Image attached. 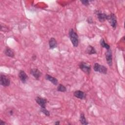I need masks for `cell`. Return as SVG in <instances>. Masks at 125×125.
<instances>
[{"label": "cell", "mask_w": 125, "mask_h": 125, "mask_svg": "<svg viewBox=\"0 0 125 125\" xmlns=\"http://www.w3.org/2000/svg\"><path fill=\"white\" fill-rule=\"evenodd\" d=\"M81 3L84 6H88L89 5V2H90V1L89 0H81Z\"/></svg>", "instance_id": "ffe728a7"}, {"label": "cell", "mask_w": 125, "mask_h": 125, "mask_svg": "<svg viewBox=\"0 0 125 125\" xmlns=\"http://www.w3.org/2000/svg\"><path fill=\"white\" fill-rule=\"evenodd\" d=\"M0 83L2 86L7 87L10 84V80L7 76L1 74L0 76Z\"/></svg>", "instance_id": "8992f818"}, {"label": "cell", "mask_w": 125, "mask_h": 125, "mask_svg": "<svg viewBox=\"0 0 125 125\" xmlns=\"http://www.w3.org/2000/svg\"><path fill=\"white\" fill-rule=\"evenodd\" d=\"M36 58H37L36 55H35V54H33V55H32V59L33 60H35L36 59Z\"/></svg>", "instance_id": "603a6c76"}, {"label": "cell", "mask_w": 125, "mask_h": 125, "mask_svg": "<svg viewBox=\"0 0 125 125\" xmlns=\"http://www.w3.org/2000/svg\"><path fill=\"white\" fill-rule=\"evenodd\" d=\"M9 114L10 115H12L13 114V110H10L9 112Z\"/></svg>", "instance_id": "d4e9b609"}, {"label": "cell", "mask_w": 125, "mask_h": 125, "mask_svg": "<svg viewBox=\"0 0 125 125\" xmlns=\"http://www.w3.org/2000/svg\"><path fill=\"white\" fill-rule=\"evenodd\" d=\"M35 101L37 104L41 106V107H46V104L48 102L46 99L40 96L36 97L35 98Z\"/></svg>", "instance_id": "52a82bcc"}, {"label": "cell", "mask_w": 125, "mask_h": 125, "mask_svg": "<svg viewBox=\"0 0 125 125\" xmlns=\"http://www.w3.org/2000/svg\"><path fill=\"white\" fill-rule=\"evenodd\" d=\"M4 53L6 56L10 58H14L15 56V52L14 50L9 47H6L5 48L4 51Z\"/></svg>", "instance_id": "4fadbf2b"}, {"label": "cell", "mask_w": 125, "mask_h": 125, "mask_svg": "<svg viewBox=\"0 0 125 125\" xmlns=\"http://www.w3.org/2000/svg\"><path fill=\"white\" fill-rule=\"evenodd\" d=\"M80 122L81 124L84 125H87L88 124V122L87 121L85 115L83 113H81L80 116V119H79Z\"/></svg>", "instance_id": "2e32d148"}, {"label": "cell", "mask_w": 125, "mask_h": 125, "mask_svg": "<svg viewBox=\"0 0 125 125\" xmlns=\"http://www.w3.org/2000/svg\"><path fill=\"white\" fill-rule=\"evenodd\" d=\"M100 45H101V47H102L103 48H105L106 50H108V49L110 48V45L108 44H107V43H106V42H105L103 38H102L100 40Z\"/></svg>", "instance_id": "e0dca14e"}, {"label": "cell", "mask_w": 125, "mask_h": 125, "mask_svg": "<svg viewBox=\"0 0 125 125\" xmlns=\"http://www.w3.org/2000/svg\"><path fill=\"white\" fill-rule=\"evenodd\" d=\"M93 69L95 72H99L102 74H106L107 72V68L104 65H101L98 63H95L93 65Z\"/></svg>", "instance_id": "7a4b0ae2"}, {"label": "cell", "mask_w": 125, "mask_h": 125, "mask_svg": "<svg viewBox=\"0 0 125 125\" xmlns=\"http://www.w3.org/2000/svg\"><path fill=\"white\" fill-rule=\"evenodd\" d=\"M110 23L111 26L112 27L113 29H115L117 25V18L115 14L111 13L110 15H108L107 20Z\"/></svg>", "instance_id": "3957f363"}, {"label": "cell", "mask_w": 125, "mask_h": 125, "mask_svg": "<svg viewBox=\"0 0 125 125\" xmlns=\"http://www.w3.org/2000/svg\"><path fill=\"white\" fill-rule=\"evenodd\" d=\"M60 121H56V122L54 123V124L56 125H60Z\"/></svg>", "instance_id": "cb8c5ba5"}, {"label": "cell", "mask_w": 125, "mask_h": 125, "mask_svg": "<svg viewBox=\"0 0 125 125\" xmlns=\"http://www.w3.org/2000/svg\"><path fill=\"white\" fill-rule=\"evenodd\" d=\"M19 77L20 79V80L21 81V82L23 83H26L27 80H28V77L26 73L24 71L22 70H21L19 72Z\"/></svg>", "instance_id": "30bf717a"}, {"label": "cell", "mask_w": 125, "mask_h": 125, "mask_svg": "<svg viewBox=\"0 0 125 125\" xmlns=\"http://www.w3.org/2000/svg\"><path fill=\"white\" fill-rule=\"evenodd\" d=\"M57 42L56 40L53 38H51L49 40V48L51 49H53L55 48H56L57 47Z\"/></svg>", "instance_id": "5bb4252c"}, {"label": "cell", "mask_w": 125, "mask_h": 125, "mask_svg": "<svg viewBox=\"0 0 125 125\" xmlns=\"http://www.w3.org/2000/svg\"><path fill=\"white\" fill-rule=\"evenodd\" d=\"M40 111L44 114L46 116H50V112L46 108V107H41L40 108Z\"/></svg>", "instance_id": "d6986e66"}, {"label": "cell", "mask_w": 125, "mask_h": 125, "mask_svg": "<svg viewBox=\"0 0 125 125\" xmlns=\"http://www.w3.org/2000/svg\"><path fill=\"white\" fill-rule=\"evenodd\" d=\"M94 13L97 16V17L99 21L101 22H104V21L107 20L108 15H107L105 13L102 12L101 10H96L94 11Z\"/></svg>", "instance_id": "5b68a950"}, {"label": "cell", "mask_w": 125, "mask_h": 125, "mask_svg": "<svg viewBox=\"0 0 125 125\" xmlns=\"http://www.w3.org/2000/svg\"><path fill=\"white\" fill-rule=\"evenodd\" d=\"M30 73L37 80H39L42 74V73L41 72V71L36 68H32L30 71Z\"/></svg>", "instance_id": "9c48e42d"}, {"label": "cell", "mask_w": 125, "mask_h": 125, "mask_svg": "<svg viewBox=\"0 0 125 125\" xmlns=\"http://www.w3.org/2000/svg\"><path fill=\"white\" fill-rule=\"evenodd\" d=\"M68 35L73 46L74 47H77L79 43V39L77 33L73 28H71L69 30Z\"/></svg>", "instance_id": "6da1fadb"}, {"label": "cell", "mask_w": 125, "mask_h": 125, "mask_svg": "<svg viewBox=\"0 0 125 125\" xmlns=\"http://www.w3.org/2000/svg\"><path fill=\"white\" fill-rule=\"evenodd\" d=\"M105 56L107 64L109 66H111L112 65V51L110 49V48L108 50H106L105 53Z\"/></svg>", "instance_id": "ba28073f"}, {"label": "cell", "mask_w": 125, "mask_h": 125, "mask_svg": "<svg viewBox=\"0 0 125 125\" xmlns=\"http://www.w3.org/2000/svg\"><path fill=\"white\" fill-rule=\"evenodd\" d=\"M85 51H86V53L88 55L95 54L97 53V51L95 47L91 45H89L87 46Z\"/></svg>", "instance_id": "9a60e30c"}, {"label": "cell", "mask_w": 125, "mask_h": 125, "mask_svg": "<svg viewBox=\"0 0 125 125\" xmlns=\"http://www.w3.org/2000/svg\"><path fill=\"white\" fill-rule=\"evenodd\" d=\"M45 78L46 80L52 83H53L55 85H57L58 83V80L56 78L48 74H46L45 75Z\"/></svg>", "instance_id": "7c38bea8"}, {"label": "cell", "mask_w": 125, "mask_h": 125, "mask_svg": "<svg viewBox=\"0 0 125 125\" xmlns=\"http://www.w3.org/2000/svg\"><path fill=\"white\" fill-rule=\"evenodd\" d=\"M5 124H6V123L5 122H4L3 121H2L1 120H0V125H4Z\"/></svg>", "instance_id": "7402d4cb"}, {"label": "cell", "mask_w": 125, "mask_h": 125, "mask_svg": "<svg viewBox=\"0 0 125 125\" xmlns=\"http://www.w3.org/2000/svg\"><path fill=\"white\" fill-rule=\"evenodd\" d=\"M79 66L80 69L84 73L87 75H89L90 73L91 70V65L88 64L87 63L84 62H82L79 63Z\"/></svg>", "instance_id": "277c9868"}, {"label": "cell", "mask_w": 125, "mask_h": 125, "mask_svg": "<svg viewBox=\"0 0 125 125\" xmlns=\"http://www.w3.org/2000/svg\"><path fill=\"white\" fill-rule=\"evenodd\" d=\"M57 91L59 92H65L66 91V87L63 85L62 84H59L57 87Z\"/></svg>", "instance_id": "ac0fdd59"}, {"label": "cell", "mask_w": 125, "mask_h": 125, "mask_svg": "<svg viewBox=\"0 0 125 125\" xmlns=\"http://www.w3.org/2000/svg\"><path fill=\"white\" fill-rule=\"evenodd\" d=\"M73 95L74 96V97H75L76 98L79 99L80 100H83L85 98V93L81 90H76L74 93Z\"/></svg>", "instance_id": "8fae6325"}, {"label": "cell", "mask_w": 125, "mask_h": 125, "mask_svg": "<svg viewBox=\"0 0 125 125\" xmlns=\"http://www.w3.org/2000/svg\"><path fill=\"white\" fill-rule=\"evenodd\" d=\"M86 21L87 22L89 23V24H92L93 23V19L92 17H88L87 20H86Z\"/></svg>", "instance_id": "44dd1931"}]
</instances>
